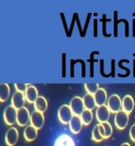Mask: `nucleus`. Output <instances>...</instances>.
I'll return each mask as SVG.
<instances>
[{
  "label": "nucleus",
  "mask_w": 135,
  "mask_h": 146,
  "mask_svg": "<svg viewBox=\"0 0 135 146\" xmlns=\"http://www.w3.org/2000/svg\"><path fill=\"white\" fill-rule=\"evenodd\" d=\"M73 117V113L69 107V105H62L60 106L58 111V117L62 124H69Z\"/></svg>",
  "instance_id": "nucleus-1"
},
{
  "label": "nucleus",
  "mask_w": 135,
  "mask_h": 146,
  "mask_svg": "<svg viewBox=\"0 0 135 146\" xmlns=\"http://www.w3.org/2000/svg\"><path fill=\"white\" fill-rule=\"evenodd\" d=\"M107 106L111 113H117L123 110V101L119 95L114 94L109 97Z\"/></svg>",
  "instance_id": "nucleus-2"
},
{
  "label": "nucleus",
  "mask_w": 135,
  "mask_h": 146,
  "mask_svg": "<svg viewBox=\"0 0 135 146\" xmlns=\"http://www.w3.org/2000/svg\"><path fill=\"white\" fill-rule=\"evenodd\" d=\"M69 107L73 112V115L81 116V113L85 111V105L83 102V99H81L79 96H75L71 99L69 103Z\"/></svg>",
  "instance_id": "nucleus-3"
},
{
  "label": "nucleus",
  "mask_w": 135,
  "mask_h": 146,
  "mask_svg": "<svg viewBox=\"0 0 135 146\" xmlns=\"http://www.w3.org/2000/svg\"><path fill=\"white\" fill-rule=\"evenodd\" d=\"M4 121L8 125H13L17 122L18 117V110L15 109L13 106H8L6 107L3 113Z\"/></svg>",
  "instance_id": "nucleus-4"
},
{
  "label": "nucleus",
  "mask_w": 135,
  "mask_h": 146,
  "mask_svg": "<svg viewBox=\"0 0 135 146\" xmlns=\"http://www.w3.org/2000/svg\"><path fill=\"white\" fill-rule=\"evenodd\" d=\"M129 121V114L123 110L115 113V125L118 129L123 130L126 127Z\"/></svg>",
  "instance_id": "nucleus-5"
},
{
  "label": "nucleus",
  "mask_w": 135,
  "mask_h": 146,
  "mask_svg": "<svg viewBox=\"0 0 135 146\" xmlns=\"http://www.w3.org/2000/svg\"><path fill=\"white\" fill-rule=\"evenodd\" d=\"M30 117H31V114L29 113V110L26 107H23L18 110L17 123L20 126H26L30 121Z\"/></svg>",
  "instance_id": "nucleus-6"
},
{
  "label": "nucleus",
  "mask_w": 135,
  "mask_h": 146,
  "mask_svg": "<svg viewBox=\"0 0 135 146\" xmlns=\"http://www.w3.org/2000/svg\"><path fill=\"white\" fill-rule=\"evenodd\" d=\"M19 133L18 129L14 127H10L7 132L5 137V141L8 146H14L18 142Z\"/></svg>",
  "instance_id": "nucleus-7"
},
{
  "label": "nucleus",
  "mask_w": 135,
  "mask_h": 146,
  "mask_svg": "<svg viewBox=\"0 0 135 146\" xmlns=\"http://www.w3.org/2000/svg\"><path fill=\"white\" fill-rule=\"evenodd\" d=\"M30 122L31 125H33L37 129H40L44 126V116L43 113H40L38 111H33L31 114L30 117Z\"/></svg>",
  "instance_id": "nucleus-8"
},
{
  "label": "nucleus",
  "mask_w": 135,
  "mask_h": 146,
  "mask_svg": "<svg viewBox=\"0 0 135 146\" xmlns=\"http://www.w3.org/2000/svg\"><path fill=\"white\" fill-rule=\"evenodd\" d=\"M110 113H111V111L107 105L99 106L97 107L96 112V117L100 123L107 122L109 119Z\"/></svg>",
  "instance_id": "nucleus-9"
},
{
  "label": "nucleus",
  "mask_w": 135,
  "mask_h": 146,
  "mask_svg": "<svg viewBox=\"0 0 135 146\" xmlns=\"http://www.w3.org/2000/svg\"><path fill=\"white\" fill-rule=\"evenodd\" d=\"M26 96L24 93L22 92H15L12 99H11V103L12 105L14 107L15 109H17L18 110L20 109H22L23 107H25V102H26Z\"/></svg>",
  "instance_id": "nucleus-10"
},
{
  "label": "nucleus",
  "mask_w": 135,
  "mask_h": 146,
  "mask_svg": "<svg viewBox=\"0 0 135 146\" xmlns=\"http://www.w3.org/2000/svg\"><path fill=\"white\" fill-rule=\"evenodd\" d=\"M69 129L70 131L73 133V134H77L81 132L82 129V126H83V122L81 121L80 116H77V115H73L72 120L69 122Z\"/></svg>",
  "instance_id": "nucleus-11"
},
{
  "label": "nucleus",
  "mask_w": 135,
  "mask_h": 146,
  "mask_svg": "<svg viewBox=\"0 0 135 146\" xmlns=\"http://www.w3.org/2000/svg\"><path fill=\"white\" fill-rule=\"evenodd\" d=\"M25 96H26V99L29 103H35L38 99L39 95H38V91H37V88L35 86H33L31 84H29L28 87L27 91L25 93Z\"/></svg>",
  "instance_id": "nucleus-12"
},
{
  "label": "nucleus",
  "mask_w": 135,
  "mask_h": 146,
  "mask_svg": "<svg viewBox=\"0 0 135 146\" xmlns=\"http://www.w3.org/2000/svg\"><path fill=\"white\" fill-rule=\"evenodd\" d=\"M94 97H95L96 103L97 107L104 106L107 102V95L106 91L104 88H100L94 95Z\"/></svg>",
  "instance_id": "nucleus-13"
},
{
  "label": "nucleus",
  "mask_w": 135,
  "mask_h": 146,
  "mask_svg": "<svg viewBox=\"0 0 135 146\" xmlns=\"http://www.w3.org/2000/svg\"><path fill=\"white\" fill-rule=\"evenodd\" d=\"M123 101V110L126 113L128 114L130 113L133 111V110L134 108V99L132 98L130 95H126L123 97V99H122Z\"/></svg>",
  "instance_id": "nucleus-14"
},
{
  "label": "nucleus",
  "mask_w": 135,
  "mask_h": 146,
  "mask_svg": "<svg viewBox=\"0 0 135 146\" xmlns=\"http://www.w3.org/2000/svg\"><path fill=\"white\" fill-rule=\"evenodd\" d=\"M38 135V129L33 126V125H28L26 126L24 130V137L27 141H35Z\"/></svg>",
  "instance_id": "nucleus-15"
},
{
  "label": "nucleus",
  "mask_w": 135,
  "mask_h": 146,
  "mask_svg": "<svg viewBox=\"0 0 135 146\" xmlns=\"http://www.w3.org/2000/svg\"><path fill=\"white\" fill-rule=\"evenodd\" d=\"M54 146H76L73 140L67 134L59 136L55 141Z\"/></svg>",
  "instance_id": "nucleus-16"
},
{
  "label": "nucleus",
  "mask_w": 135,
  "mask_h": 146,
  "mask_svg": "<svg viewBox=\"0 0 135 146\" xmlns=\"http://www.w3.org/2000/svg\"><path fill=\"white\" fill-rule=\"evenodd\" d=\"M99 125V129L100 132V134L102 135L104 139L109 138L112 135V127L108 121L103 122Z\"/></svg>",
  "instance_id": "nucleus-17"
},
{
  "label": "nucleus",
  "mask_w": 135,
  "mask_h": 146,
  "mask_svg": "<svg viewBox=\"0 0 135 146\" xmlns=\"http://www.w3.org/2000/svg\"><path fill=\"white\" fill-rule=\"evenodd\" d=\"M82 99H83V102H84L85 110H92L96 106L95 97L93 95L87 93L86 95H84V97Z\"/></svg>",
  "instance_id": "nucleus-18"
},
{
  "label": "nucleus",
  "mask_w": 135,
  "mask_h": 146,
  "mask_svg": "<svg viewBox=\"0 0 135 146\" xmlns=\"http://www.w3.org/2000/svg\"><path fill=\"white\" fill-rule=\"evenodd\" d=\"M34 108L36 111L44 113L48 109V102L43 96H39L37 101L34 103Z\"/></svg>",
  "instance_id": "nucleus-19"
},
{
  "label": "nucleus",
  "mask_w": 135,
  "mask_h": 146,
  "mask_svg": "<svg viewBox=\"0 0 135 146\" xmlns=\"http://www.w3.org/2000/svg\"><path fill=\"white\" fill-rule=\"evenodd\" d=\"M10 94V86L7 84H0V102H6Z\"/></svg>",
  "instance_id": "nucleus-20"
},
{
  "label": "nucleus",
  "mask_w": 135,
  "mask_h": 146,
  "mask_svg": "<svg viewBox=\"0 0 135 146\" xmlns=\"http://www.w3.org/2000/svg\"><path fill=\"white\" fill-rule=\"evenodd\" d=\"M81 118V121L83 122V125H88L92 121L93 118V115H92V110H85V111L81 113L80 116Z\"/></svg>",
  "instance_id": "nucleus-21"
},
{
  "label": "nucleus",
  "mask_w": 135,
  "mask_h": 146,
  "mask_svg": "<svg viewBox=\"0 0 135 146\" xmlns=\"http://www.w3.org/2000/svg\"><path fill=\"white\" fill-rule=\"evenodd\" d=\"M92 139L96 142H101L104 140V137L100 134V132L99 129V125H96L93 129L92 133Z\"/></svg>",
  "instance_id": "nucleus-22"
},
{
  "label": "nucleus",
  "mask_w": 135,
  "mask_h": 146,
  "mask_svg": "<svg viewBox=\"0 0 135 146\" xmlns=\"http://www.w3.org/2000/svg\"><path fill=\"white\" fill-rule=\"evenodd\" d=\"M85 88L88 94L95 95L100 88L98 84H85Z\"/></svg>",
  "instance_id": "nucleus-23"
},
{
  "label": "nucleus",
  "mask_w": 135,
  "mask_h": 146,
  "mask_svg": "<svg viewBox=\"0 0 135 146\" xmlns=\"http://www.w3.org/2000/svg\"><path fill=\"white\" fill-rule=\"evenodd\" d=\"M29 84H15L14 87L18 92H22V93H26Z\"/></svg>",
  "instance_id": "nucleus-24"
},
{
  "label": "nucleus",
  "mask_w": 135,
  "mask_h": 146,
  "mask_svg": "<svg viewBox=\"0 0 135 146\" xmlns=\"http://www.w3.org/2000/svg\"><path fill=\"white\" fill-rule=\"evenodd\" d=\"M130 139H131L132 141L135 142V124H134L130 127Z\"/></svg>",
  "instance_id": "nucleus-25"
},
{
  "label": "nucleus",
  "mask_w": 135,
  "mask_h": 146,
  "mask_svg": "<svg viewBox=\"0 0 135 146\" xmlns=\"http://www.w3.org/2000/svg\"><path fill=\"white\" fill-rule=\"evenodd\" d=\"M120 146H131V145H130L129 143L126 142V143H123V144H122Z\"/></svg>",
  "instance_id": "nucleus-26"
}]
</instances>
